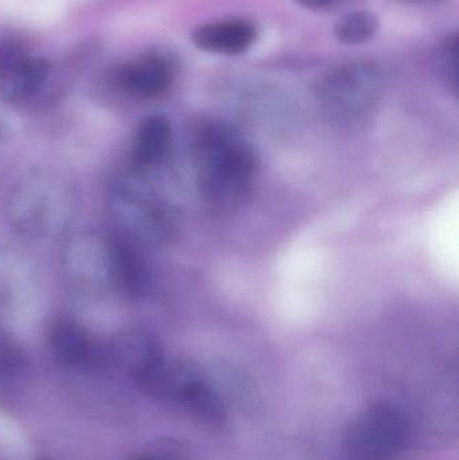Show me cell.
<instances>
[{"label":"cell","instance_id":"cell-1","mask_svg":"<svg viewBox=\"0 0 459 460\" xmlns=\"http://www.w3.org/2000/svg\"><path fill=\"white\" fill-rule=\"evenodd\" d=\"M194 162L202 196L213 210L231 212L250 197L258 161L234 127L223 121L201 124L194 139Z\"/></svg>","mask_w":459,"mask_h":460},{"label":"cell","instance_id":"cell-2","mask_svg":"<svg viewBox=\"0 0 459 460\" xmlns=\"http://www.w3.org/2000/svg\"><path fill=\"white\" fill-rule=\"evenodd\" d=\"M409 439L401 411L387 402L366 408L350 424L345 437L347 460H393Z\"/></svg>","mask_w":459,"mask_h":460},{"label":"cell","instance_id":"cell-3","mask_svg":"<svg viewBox=\"0 0 459 460\" xmlns=\"http://www.w3.org/2000/svg\"><path fill=\"white\" fill-rule=\"evenodd\" d=\"M112 209L128 240L158 243L169 233L161 208L137 183L123 182L115 189Z\"/></svg>","mask_w":459,"mask_h":460},{"label":"cell","instance_id":"cell-4","mask_svg":"<svg viewBox=\"0 0 459 460\" xmlns=\"http://www.w3.org/2000/svg\"><path fill=\"white\" fill-rule=\"evenodd\" d=\"M49 70L45 59L0 43V97L5 102H22L34 96L48 78Z\"/></svg>","mask_w":459,"mask_h":460},{"label":"cell","instance_id":"cell-5","mask_svg":"<svg viewBox=\"0 0 459 460\" xmlns=\"http://www.w3.org/2000/svg\"><path fill=\"white\" fill-rule=\"evenodd\" d=\"M199 378H202L201 372L190 362L162 356L135 383L154 399L182 402L183 397Z\"/></svg>","mask_w":459,"mask_h":460},{"label":"cell","instance_id":"cell-6","mask_svg":"<svg viewBox=\"0 0 459 460\" xmlns=\"http://www.w3.org/2000/svg\"><path fill=\"white\" fill-rule=\"evenodd\" d=\"M376 84L366 75H340L322 92V104L337 121H350L366 112L376 97Z\"/></svg>","mask_w":459,"mask_h":460},{"label":"cell","instance_id":"cell-7","mask_svg":"<svg viewBox=\"0 0 459 460\" xmlns=\"http://www.w3.org/2000/svg\"><path fill=\"white\" fill-rule=\"evenodd\" d=\"M258 38V29L247 19H228L197 27L191 40L207 53L237 56L245 53Z\"/></svg>","mask_w":459,"mask_h":460},{"label":"cell","instance_id":"cell-8","mask_svg":"<svg viewBox=\"0 0 459 460\" xmlns=\"http://www.w3.org/2000/svg\"><path fill=\"white\" fill-rule=\"evenodd\" d=\"M174 80L172 61L161 54H150L131 62L121 73L124 88L137 97L154 99L161 96Z\"/></svg>","mask_w":459,"mask_h":460},{"label":"cell","instance_id":"cell-9","mask_svg":"<svg viewBox=\"0 0 459 460\" xmlns=\"http://www.w3.org/2000/svg\"><path fill=\"white\" fill-rule=\"evenodd\" d=\"M110 356L119 369L137 380L164 354L153 335L142 330H131L112 341Z\"/></svg>","mask_w":459,"mask_h":460},{"label":"cell","instance_id":"cell-10","mask_svg":"<svg viewBox=\"0 0 459 460\" xmlns=\"http://www.w3.org/2000/svg\"><path fill=\"white\" fill-rule=\"evenodd\" d=\"M172 143V124L162 115L146 119L135 137L134 156L139 166L159 164L169 151Z\"/></svg>","mask_w":459,"mask_h":460},{"label":"cell","instance_id":"cell-11","mask_svg":"<svg viewBox=\"0 0 459 460\" xmlns=\"http://www.w3.org/2000/svg\"><path fill=\"white\" fill-rule=\"evenodd\" d=\"M50 345L57 358L72 367H84L94 358L89 335L72 322H58L50 332Z\"/></svg>","mask_w":459,"mask_h":460},{"label":"cell","instance_id":"cell-12","mask_svg":"<svg viewBox=\"0 0 459 460\" xmlns=\"http://www.w3.org/2000/svg\"><path fill=\"white\" fill-rule=\"evenodd\" d=\"M182 404L207 426H218L225 419L223 399L204 377L191 386L183 397Z\"/></svg>","mask_w":459,"mask_h":460},{"label":"cell","instance_id":"cell-13","mask_svg":"<svg viewBox=\"0 0 459 460\" xmlns=\"http://www.w3.org/2000/svg\"><path fill=\"white\" fill-rule=\"evenodd\" d=\"M380 31V19L371 11L358 10L341 16L334 24V35L344 45H360L374 40Z\"/></svg>","mask_w":459,"mask_h":460},{"label":"cell","instance_id":"cell-14","mask_svg":"<svg viewBox=\"0 0 459 460\" xmlns=\"http://www.w3.org/2000/svg\"><path fill=\"white\" fill-rule=\"evenodd\" d=\"M134 460H193L185 445L172 439H161L151 443Z\"/></svg>","mask_w":459,"mask_h":460},{"label":"cell","instance_id":"cell-15","mask_svg":"<svg viewBox=\"0 0 459 460\" xmlns=\"http://www.w3.org/2000/svg\"><path fill=\"white\" fill-rule=\"evenodd\" d=\"M23 357L10 335L0 329V376H13L21 370Z\"/></svg>","mask_w":459,"mask_h":460},{"label":"cell","instance_id":"cell-16","mask_svg":"<svg viewBox=\"0 0 459 460\" xmlns=\"http://www.w3.org/2000/svg\"><path fill=\"white\" fill-rule=\"evenodd\" d=\"M298 4L302 7L312 8V10H318V8L326 7V5L331 4L336 0H296Z\"/></svg>","mask_w":459,"mask_h":460}]
</instances>
